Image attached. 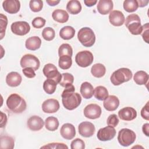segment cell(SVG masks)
<instances>
[{"instance_id":"obj_1","label":"cell","mask_w":149,"mask_h":149,"mask_svg":"<svg viewBox=\"0 0 149 149\" xmlns=\"http://www.w3.org/2000/svg\"><path fill=\"white\" fill-rule=\"evenodd\" d=\"M6 105L9 110L13 113H20L26 109V102L20 95L17 94H10L6 100Z\"/></svg>"},{"instance_id":"obj_2","label":"cell","mask_w":149,"mask_h":149,"mask_svg":"<svg viewBox=\"0 0 149 149\" xmlns=\"http://www.w3.org/2000/svg\"><path fill=\"white\" fill-rule=\"evenodd\" d=\"M132 72L129 69L122 68L113 72L111 76L110 80L114 86H119L129 81L132 79Z\"/></svg>"},{"instance_id":"obj_3","label":"cell","mask_w":149,"mask_h":149,"mask_svg":"<svg viewBox=\"0 0 149 149\" xmlns=\"http://www.w3.org/2000/svg\"><path fill=\"white\" fill-rule=\"evenodd\" d=\"M77 38L80 43L86 47L93 46L95 41V36L93 30L85 27L79 30L77 33Z\"/></svg>"},{"instance_id":"obj_4","label":"cell","mask_w":149,"mask_h":149,"mask_svg":"<svg viewBox=\"0 0 149 149\" xmlns=\"http://www.w3.org/2000/svg\"><path fill=\"white\" fill-rule=\"evenodd\" d=\"M125 24L132 34H141L143 27L141 24L140 18L137 14L133 13L128 15L126 18Z\"/></svg>"},{"instance_id":"obj_5","label":"cell","mask_w":149,"mask_h":149,"mask_svg":"<svg viewBox=\"0 0 149 149\" xmlns=\"http://www.w3.org/2000/svg\"><path fill=\"white\" fill-rule=\"evenodd\" d=\"M62 101L63 107L68 110H73L78 107L81 102V98L78 93L71 94L62 97Z\"/></svg>"},{"instance_id":"obj_6","label":"cell","mask_w":149,"mask_h":149,"mask_svg":"<svg viewBox=\"0 0 149 149\" xmlns=\"http://www.w3.org/2000/svg\"><path fill=\"white\" fill-rule=\"evenodd\" d=\"M135 133L127 128H123L119 130L118 136L119 143L123 147H128L132 144L136 140Z\"/></svg>"},{"instance_id":"obj_7","label":"cell","mask_w":149,"mask_h":149,"mask_svg":"<svg viewBox=\"0 0 149 149\" xmlns=\"http://www.w3.org/2000/svg\"><path fill=\"white\" fill-rule=\"evenodd\" d=\"M93 59L94 56L93 54L87 50L80 51L75 56L76 63L81 68L89 66L93 63Z\"/></svg>"},{"instance_id":"obj_8","label":"cell","mask_w":149,"mask_h":149,"mask_svg":"<svg viewBox=\"0 0 149 149\" xmlns=\"http://www.w3.org/2000/svg\"><path fill=\"white\" fill-rule=\"evenodd\" d=\"M20 64L22 68H31L35 71L37 70L40 66V62L37 57L34 55L27 54L22 56Z\"/></svg>"},{"instance_id":"obj_9","label":"cell","mask_w":149,"mask_h":149,"mask_svg":"<svg viewBox=\"0 0 149 149\" xmlns=\"http://www.w3.org/2000/svg\"><path fill=\"white\" fill-rule=\"evenodd\" d=\"M43 73L47 79H49L54 80L57 84H59L61 79L62 74L58 70L56 67L52 63L46 64L42 69Z\"/></svg>"},{"instance_id":"obj_10","label":"cell","mask_w":149,"mask_h":149,"mask_svg":"<svg viewBox=\"0 0 149 149\" xmlns=\"http://www.w3.org/2000/svg\"><path fill=\"white\" fill-rule=\"evenodd\" d=\"M13 33L17 36H24L30 30L29 24L25 21H17L12 23L10 26Z\"/></svg>"},{"instance_id":"obj_11","label":"cell","mask_w":149,"mask_h":149,"mask_svg":"<svg viewBox=\"0 0 149 149\" xmlns=\"http://www.w3.org/2000/svg\"><path fill=\"white\" fill-rule=\"evenodd\" d=\"M101 112V107L95 104H88L84 109V116L90 119H95L100 118Z\"/></svg>"},{"instance_id":"obj_12","label":"cell","mask_w":149,"mask_h":149,"mask_svg":"<svg viewBox=\"0 0 149 149\" xmlns=\"http://www.w3.org/2000/svg\"><path fill=\"white\" fill-rule=\"evenodd\" d=\"M116 135V130L113 127L108 126L101 128L97 132V138L102 141H109L113 139Z\"/></svg>"},{"instance_id":"obj_13","label":"cell","mask_w":149,"mask_h":149,"mask_svg":"<svg viewBox=\"0 0 149 149\" xmlns=\"http://www.w3.org/2000/svg\"><path fill=\"white\" fill-rule=\"evenodd\" d=\"M79 134L84 137H91L95 133L94 125L90 122H83L78 126Z\"/></svg>"},{"instance_id":"obj_14","label":"cell","mask_w":149,"mask_h":149,"mask_svg":"<svg viewBox=\"0 0 149 149\" xmlns=\"http://www.w3.org/2000/svg\"><path fill=\"white\" fill-rule=\"evenodd\" d=\"M59 101L54 98L48 99L44 101L42 104V109L44 112L52 113L57 112L59 109Z\"/></svg>"},{"instance_id":"obj_15","label":"cell","mask_w":149,"mask_h":149,"mask_svg":"<svg viewBox=\"0 0 149 149\" xmlns=\"http://www.w3.org/2000/svg\"><path fill=\"white\" fill-rule=\"evenodd\" d=\"M118 116L123 120L130 121L136 118L137 112L133 108L126 107L119 111Z\"/></svg>"},{"instance_id":"obj_16","label":"cell","mask_w":149,"mask_h":149,"mask_svg":"<svg viewBox=\"0 0 149 149\" xmlns=\"http://www.w3.org/2000/svg\"><path fill=\"white\" fill-rule=\"evenodd\" d=\"M2 7L6 12L10 14H15L19 11L20 2L18 0H6L3 2Z\"/></svg>"},{"instance_id":"obj_17","label":"cell","mask_w":149,"mask_h":149,"mask_svg":"<svg viewBox=\"0 0 149 149\" xmlns=\"http://www.w3.org/2000/svg\"><path fill=\"white\" fill-rule=\"evenodd\" d=\"M109 22L114 26H122L125 21V18L123 13L118 10H114L110 12L109 15Z\"/></svg>"},{"instance_id":"obj_18","label":"cell","mask_w":149,"mask_h":149,"mask_svg":"<svg viewBox=\"0 0 149 149\" xmlns=\"http://www.w3.org/2000/svg\"><path fill=\"white\" fill-rule=\"evenodd\" d=\"M60 134L63 139L66 140H72L76 135L75 127L71 123H65L61 127Z\"/></svg>"},{"instance_id":"obj_19","label":"cell","mask_w":149,"mask_h":149,"mask_svg":"<svg viewBox=\"0 0 149 149\" xmlns=\"http://www.w3.org/2000/svg\"><path fill=\"white\" fill-rule=\"evenodd\" d=\"M27 127L33 131H38L41 130L44 125L43 119L38 116H32L27 120Z\"/></svg>"},{"instance_id":"obj_20","label":"cell","mask_w":149,"mask_h":149,"mask_svg":"<svg viewBox=\"0 0 149 149\" xmlns=\"http://www.w3.org/2000/svg\"><path fill=\"white\" fill-rule=\"evenodd\" d=\"M103 105L106 110L108 111H113L118 108L119 105V100L115 95H108V97L104 100Z\"/></svg>"},{"instance_id":"obj_21","label":"cell","mask_w":149,"mask_h":149,"mask_svg":"<svg viewBox=\"0 0 149 149\" xmlns=\"http://www.w3.org/2000/svg\"><path fill=\"white\" fill-rule=\"evenodd\" d=\"M113 8V4L111 0H100L97 6L98 12L103 15H107L111 12Z\"/></svg>"},{"instance_id":"obj_22","label":"cell","mask_w":149,"mask_h":149,"mask_svg":"<svg viewBox=\"0 0 149 149\" xmlns=\"http://www.w3.org/2000/svg\"><path fill=\"white\" fill-rule=\"evenodd\" d=\"M22 77L21 75L16 72H11L6 77V84L12 87L19 86L22 82Z\"/></svg>"},{"instance_id":"obj_23","label":"cell","mask_w":149,"mask_h":149,"mask_svg":"<svg viewBox=\"0 0 149 149\" xmlns=\"http://www.w3.org/2000/svg\"><path fill=\"white\" fill-rule=\"evenodd\" d=\"M41 45V40L38 36H33L28 38L25 42V47L31 51H36L39 49Z\"/></svg>"},{"instance_id":"obj_24","label":"cell","mask_w":149,"mask_h":149,"mask_svg":"<svg viewBox=\"0 0 149 149\" xmlns=\"http://www.w3.org/2000/svg\"><path fill=\"white\" fill-rule=\"evenodd\" d=\"M52 17L55 21L60 23H64L69 19V14L65 10L57 9L53 11Z\"/></svg>"},{"instance_id":"obj_25","label":"cell","mask_w":149,"mask_h":149,"mask_svg":"<svg viewBox=\"0 0 149 149\" xmlns=\"http://www.w3.org/2000/svg\"><path fill=\"white\" fill-rule=\"evenodd\" d=\"M80 93L84 98H91L94 94L93 86L87 81L83 82L80 86Z\"/></svg>"},{"instance_id":"obj_26","label":"cell","mask_w":149,"mask_h":149,"mask_svg":"<svg viewBox=\"0 0 149 149\" xmlns=\"http://www.w3.org/2000/svg\"><path fill=\"white\" fill-rule=\"evenodd\" d=\"M66 9L69 13L72 15H77L81 10V5L77 0L69 1L66 5Z\"/></svg>"},{"instance_id":"obj_27","label":"cell","mask_w":149,"mask_h":149,"mask_svg":"<svg viewBox=\"0 0 149 149\" xmlns=\"http://www.w3.org/2000/svg\"><path fill=\"white\" fill-rule=\"evenodd\" d=\"M75 34L74 29L70 26H66L62 27L59 31L60 37L66 40L72 39Z\"/></svg>"},{"instance_id":"obj_28","label":"cell","mask_w":149,"mask_h":149,"mask_svg":"<svg viewBox=\"0 0 149 149\" xmlns=\"http://www.w3.org/2000/svg\"><path fill=\"white\" fill-rule=\"evenodd\" d=\"M148 78V74L143 70L137 72L133 77L134 82L138 85H144L147 84Z\"/></svg>"},{"instance_id":"obj_29","label":"cell","mask_w":149,"mask_h":149,"mask_svg":"<svg viewBox=\"0 0 149 149\" xmlns=\"http://www.w3.org/2000/svg\"><path fill=\"white\" fill-rule=\"evenodd\" d=\"M106 72V68L102 63H95L91 67V73L93 76L100 78L104 76Z\"/></svg>"},{"instance_id":"obj_30","label":"cell","mask_w":149,"mask_h":149,"mask_svg":"<svg viewBox=\"0 0 149 149\" xmlns=\"http://www.w3.org/2000/svg\"><path fill=\"white\" fill-rule=\"evenodd\" d=\"M94 95L96 99L103 101L108 97V91L105 87L99 86L94 90Z\"/></svg>"},{"instance_id":"obj_31","label":"cell","mask_w":149,"mask_h":149,"mask_svg":"<svg viewBox=\"0 0 149 149\" xmlns=\"http://www.w3.org/2000/svg\"><path fill=\"white\" fill-rule=\"evenodd\" d=\"M45 128L49 131H55L59 127L58 119L54 116H49L45 120Z\"/></svg>"},{"instance_id":"obj_32","label":"cell","mask_w":149,"mask_h":149,"mask_svg":"<svg viewBox=\"0 0 149 149\" xmlns=\"http://www.w3.org/2000/svg\"><path fill=\"white\" fill-rule=\"evenodd\" d=\"M56 85L57 83L54 80L47 79L43 83V89L46 93L52 94L55 91Z\"/></svg>"},{"instance_id":"obj_33","label":"cell","mask_w":149,"mask_h":149,"mask_svg":"<svg viewBox=\"0 0 149 149\" xmlns=\"http://www.w3.org/2000/svg\"><path fill=\"white\" fill-rule=\"evenodd\" d=\"M59 66L61 69L66 70L69 69L72 64V57L68 55H63L59 58Z\"/></svg>"},{"instance_id":"obj_34","label":"cell","mask_w":149,"mask_h":149,"mask_svg":"<svg viewBox=\"0 0 149 149\" xmlns=\"http://www.w3.org/2000/svg\"><path fill=\"white\" fill-rule=\"evenodd\" d=\"M15 141L12 137L8 136H1V148H13Z\"/></svg>"},{"instance_id":"obj_35","label":"cell","mask_w":149,"mask_h":149,"mask_svg":"<svg viewBox=\"0 0 149 149\" xmlns=\"http://www.w3.org/2000/svg\"><path fill=\"white\" fill-rule=\"evenodd\" d=\"M123 6L125 10L129 13L135 12L139 7L136 0H125L123 2Z\"/></svg>"},{"instance_id":"obj_36","label":"cell","mask_w":149,"mask_h":149,"mask_svg":"<svg viewBox=\"0 0 149 149\" xmlns=\"http://www.w3.org/2000/svg\"><path fill=\"white\" fill-rule=\"evenodd\" d=\"M74 81L73 76L69 73H63L62 74V79L59 84L63 87L71 85Z\"/></svg>"},{"instance_id":"obj_37","label":"cell","mask_w":149,"mask_h":149,"mask_svg":"<svg viewBox=\"0 0 149 149\" xmlns=\"http://www.w3.org/2000/svg\"><path fill=\"white\" fill-rule=\"evenodd\" d=\"M59 56L68 55L72 57L73 55V49L69 44H62L58 49Z\"/></svg>"},{"instance_id":"obj_38","label":"cell","mask_w":149,"mask_h":149,"mask_svg":"<svg viewBox=\"0 0 149 149\" xmlns=\"http://www.w3.org/2000/svg\"><path fill=\"white\" fill-rule=\"evenodd\" d=\"M42 37L46 41H51L55 37V31L52 28L47 27L43 29L42 31Z\"/></svg>"},{"instance_id":"obj_39","label":"cell","mask_w":149,"mask_h":149,"mask_svg":"<svg viewBox=\"0 0 149 149\" xmlns=\"http://www.w3.org/2000/svg\"><path fill=\"white\" fill-rule=\"evenodd\" d=\"M29 6L33 12H40L42 9L43 1L41 0H31L29 3Z\"/></svg>"},{"instance_id":"obj_40","label":"cell","mask_w":149,"mask_h":149,"mask_svg":"<svg viewBox=\"0 0 149 149\" xmlns=\"http://www.w3.org/2000/svg\"><path fill=\"white\" fill-rule=\"evenodd\" d=\"M1 40L3 38V36L5 34V30L8 24V19L7 17L1 13Z\"/></svg>"},{"instance_id":"obj_41","label":"cell","mask_w":149,"mask_h":149,"mask_svg":"<svg viewBox=\"0 0 149 149\" xmlns=\"http://www.w3.org/2000/svg\"><path fill=\"white\" fill-rule=\"evenodd\" d=\"M70 148L72 149H84L85 148V143L83 140L77 138L71 142Z\"/></svg>"},{"instance_id":"obj_42","label":"cell","mask_w":149,"mask_h":149,"mask_svg":"<svg viewBox=\"0 0 149 149\" xmlns=\"http://www.w3.org/2000/svg\"><path fill=\"white\" fill-rule=\"evenodd\" d=\"M46 20L41 17H36L31 22V24L34 28L40 29L44 27L45 24Z\"/></svg>"},{"instance_id":"obj_43","label":"cell","mask_w":149,"mask_h":149,"mask_svg":"<svg viewBox=\"0 0 149 149\" xmlns=\"http://www.w3.org/2000/svg\"><path fill=\"white\" fill-rule=\"evenodd\" d=\"M41 148H68V147L64 143H51L47 144L44 146H42Z\"/></svg>"},{"instance_id":"obj_44","label":"cell","mask_w":149,"mask_h":149,"mask_svg":"<svg viewBox=\"0 0 149 149\" xmlns=\"http://www.w3.org/2000/svg\"><path fill=\"white\" fill-rule=\"evenodd\" d=\"M107 123L108 126H110L113 127H116L119 123V119L117 115L116 114L110 115L107 118Z\"/></svg>"},{"instance_id":"obj_45","label":"cell","mask_w":149,"mask_h":149,"mask_svg":"<svg viewBox=\"0 0 149 149\" xmlns=\"http://www.w3.org/2000/svg\"><path fill=\"white\" fill-rule=\"evenodd\" d=\"M142 27H143V30L141 33L142 37L146 42L148 43V32H149L148 23H147L143 26H142Z\"/></svg>"},{"instance_id":"obj_46","label":"cell","mask_w":149,"mask_h":149,"mask_svg":"<svg viewBox=\"0 0 149 149\" xmlns=\"http://www.w3.org/2000/svg\"><path fill=\"white\" fill-rule=\"evenodd\" d=\"M22 72L24 74V75L27 78H33L36 75L35 70L31 68H23L22 70Z\"/></svg>"},{"instance_id":"obj_47","label":"cell","mask_w":149,"mask_h":149,"mask_svg":"<svg viewBox=\"0 0 149 149\" xmlns=\"http://www.w3.org/2000/svg\"><path fill=\"white\" fill-rule=\"evenodd\" d=\"M141 116L142 118L147 120H149V110H148V101L146 105L141 109Z\"/></svg>"},{"instance_id":"obj_48","label":"cell","mask_w":149,"mask_h":149,"mask_svg":"<svg viewBox=\"0 0 149 149\" xmlns=\"http://www.w3.org/2000/svg\"><path fill=\"white\" fill-rule=\"evenodd\" d=\"M1 127H3L6 125L7 122V116L5 113L1 111Z\"/></svg>"},{"instance_id":"obj_49","label":"cell","mask_w":149,"mask_h":149,"mask_svg":"<svg viewBox=\"0 0 149 149\" xmlns=\"http://www.w3.org/2000/svg\"><path fill=\"white\" fill-rule=\"evenodd\" d=\"M142 130L143 133L146 136H149V124L148 123L143 125L142 127Z\"/></svg>"},{"instance_id":"obj_50","label":"cell","mask_w":149,"mask_h":149,"mask_svg":"<svg viewBox=\"0 0 149 149\" xmlns=\"http://www.w3.org/2000/svg\"><path fill=\"white\" fill-rule=\"evenodd\" d=\"M97 2V1L96 0H86L84 1V4L88 7H91L94 6V5L96 4V3Z\"/></svg>"},{"instance_id":"obj_51","label":"cell","mask_w":149,"mask_h":149,"mask_svg":"<svg viewBox=\"0 0 149 149\" xmlns=\"http://www.w3.org/2000/svg\"><path fill=\"white\" fill-rule=\"evenodd\" d=\"M47 3L49 5V6H55L56 5H58L59 2L60 1L58 0V1H55V0H47L46 1Z\"/></svg>"},{"instance_id":"obj_52","label":"cell","mask_w":149,"mask_h":149,"mask_svg":"<svg viewBox=\"0 0 149 149\" xmlns=\"http://www.w3.org/2000/svg\"><path fill=\"white\" fill-rule=\"evenodd\" d=\"M138 6L140 7H144L148 5V1H143V0H138L137 1Z\"/></svg>"}]
</instances>
